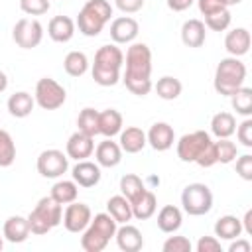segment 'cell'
Instances as JSON below:
<instances>
[{"instance_id":"cell-9","label":"cell","mask_w":252,"mask_h":252,"mask_svg":"<svg viewBox=\"0 0 252 252\" xmlns=\"http://www.w3.org/2000/svg\"><path fill=\"white\" fill-rule=\"evenodd\" d=\"M12 39L22 49H33L43 39V26L35 18H22L12 30Z\"/></svg>"},{"instance_id":"cell-4","label":"cell","mask_w":252,"mask_h":252,"mask_svg":"<svg viewBox=\"0 0 252 252\" xmlns=\"http://www.w3.org/2000/svg\"><path fill=\"white\" fill-rule=\"evenodd\" d=\"M110 16H112V6L108 0H87L77 16L75 26L83 35L96 37L102 32V28L110 22Z\"/></svg>"},{"instance_id":"cell-3","label":"cell","mask_w":252,"mask_h":252,"mask_svg":"<svg viewBox=\"0 0 252 252\" xmlns=\"http://www.w3.org/2000/svg\"><path fill=\"white\" fill-rule=\"evenodd\" d=\"M118 228V222L108 213H98L94 219H91L89 226L83 230L81 236V248L85 252H102L110 238H114Z\"/></svg>"},{"instance_id":"cell-33","label":"cell","mask_w":252,"mask_h":252,"mask_svg":"<svg viewBox=\"0 0 252 252\" xmlns=\"http://www.w3.org/2000/svg\"><path fill=\"white\" fill-rule=\"evenodd\" d=\"M154 89H156V93H158L159 98H163V100H175L181 94L183 85H181L179 79H175L171 75H163V77L158 79V83L154 85Z\"/></svg>"},{"instance_id":"cell-38","label":"cell","mask_w":252,"mask_h":252,"mask_svg":"<svg viewBox=\"0 0 252 252\" xmlns=\"http://www.w3.org/2000/svg\"><path fill=\"white\" fill-rule=\"evenodd\" d=\"M16 159V144L10 132L0 130V167H10Z\"/></svg>"},{"instance_id":"cell-30","label":"cell","mask_w":252,"mask_h":252,"mask_svg":"<svg viewBox=\"0 0 252 252\" xmlns=\"http://www.w3.org/2000/svg\"><path fill=\"white\" fill-rule=\"evenodd\" d=\"M236 130V118L232 112H217L213 118H211V132L217 136V138H230Z\"/></svg>"},{"instance_id":"cell-6","label":"cell","mask_w":252,"mask_h":252,"mask_svg":"<svg viewBox=\"0 0 252 252\" xmlns=\"http://www.w3.org/2000/svg\"><path fill=\"white\" fill-rule=\"evenodd\" d=\"M61 219H63V205H59L51 195L41 197L33 207V211L28 215L30 232L37 236L47 234L51 228L61 224Z\"/></svg>"},{"instance_id":"cell-20","label":"cell","mask_w":252,"mask_h":252,"mask_svg":"<svg viewBox=\"0 0 252 252\" xmlns=\"http://www.w3.org/2000/svg\"><path fill=\"white\" fill-rule=\"evenodd\" d=\"M94 159L100 167H116L122 161V148L118 142H112V138L102 140L94 148Z\"/></svg>"},{"instance_id":"cell-28","label":"cell","mask_w":252,"mask_h":252,"mask_svg":"<svg viewBox=\"0 0 252 252\" xmlns=\"http://www.w3.org/2000/svg\"><path fill=\"white\" fill-rule=\"evenodd\" d=\"M122 114L116 108H106L102 112H98V134H102L104 138H112L116 134H120L122 130Z\"/></svg>"},{"instance_id":"cell-36","label":"cell","mask_w":252,"mask_h":252,"mask_svg":"<svg viewBox=\"0 0 252 252\" xmlns=\"http://www.w3.org/2000/svg\"><path fill=\"white\" fill-rule=\"evenodd\" d=\"M77 130L94 138L98 134V110H94L91 106L83 108L77 116Z\"/></svg>"},{"instance_id":"cell-12","label":"cell","mask_w":252,"mask_h":252,"mask_svg":"<svg viewBox=\"0 0 252 252\" xmlns=\"http://www.w3.org/2000/svg\"><path fill=\"white\" fill-rule=\"evenodd\" d=\"M91 219H93L91 207L85 205V203H77V201H73V203H69L67 209L63 211V219H61V222H63V226H65L69 232L79 234V232H83V230L89 226Z\"/></svg>"},{"instance_id":"cell-40","label":"cell","mask_w":252,"mask_h":252,"mask_svg":"<svg viewBox=\"0 0 252 252\" xmlns=\"http://www.w3.org/2000/svg\"><path fill=\"white\" fill-rule=\"evenodd\" d=\"M51 8L49 0H20V10L28 16H41Z\"/></svg>"},{"instance_id":"cell-44","label":"cell","mask_w":252,"mask_h":252,"mask_svg":"<svg viewBox=\"0 0 252 252\" xmlns=\"http://www.w3.org/2000/svg\"><path fill=\"white\" fill-rule=\"evenodd\" d=\"M197 252H220V240L217 236H201L195 244Z\"/></svg>"},{"instance_id":"cell-26","label":"cell","mask_w":252,"mask_h":252,"mask_svg":"<svg viewBox=\"0 0 252 252\" xmlns=\"http://www.w3.org/2000/svg\"><path fill=\"white\" fill-rule=\"evenodd\" d=\"M158 209V197L152 189H146L134 203H132V217L138 220H148L156 215Z\"/></svg>"},{"instance_id":"cell-17","label":"cell","mask_w":252,"mask_h":252,"mask_svg":"<svg viewBox=\"0 0 252 252\" xmlns=\"http://www.w3.org/2000/svg\"><path fill=\"white\" fill-rule=\"evenodd\" d=\"M250 43H252V37H250V32L246 28H234L224 37V49L228 51L230 57L246 55L250 51Z\"/></svg>"},{"instance_id":"cell-7","label":"cell","mask_w":252,"mask_h":252,"mask_svg":"<svg viewBox=\"0 0 252 252\" xmlns=\"http://www.w3.org/2000/svg\"><path fill=\"white\" fill-rule=\"evenodd\" d=\"M183 211L191 217H203L213 209V193L205 183H189L181 191Z\"/></svg>"},{"instance_id":"cell-13","label":"cell","mask_w":252,"mask_h":252,"mask_svg":"<svg viewBox=\"0 0 252 252\" xmlns=\"http://www.w3.org/2000/svg\"><path fill=\"white\" fill-rule=\"evenodd\" d=\"M100 175H102V173H100V165H98L96 161H89V159L77 161V163L73 165V169H71L73 181H75L79 187H85V189L98 185Z\"/></svg>"},{"instance_id":"cell-10","label":"cell","mask_w":252,"mask_h":252,"mask_svg":"<svg viewBox=\"0 0 252 252\" xmlns=\"http://www.w3.org/2000/svg\"><path fill=\"white\" fill-rule=\"evenodd\" d=\"M211 136L205 130H195L191 134H183L177 140V158L185 163H195L201 152L211 144Z\"/></svg>"},{"instance_id":"cell-2","label":"cell","mask_w":252,"mask_h":252,"mask_svg":"<svg viewBox=\"0 0 252 252\" xmlns=\"http://www.w3.org/2000/svg\"><path fill=\"white\" fill-rule=\"evenodd\" d=\"M124 65V53L116 43L100 45L94 53L93 79L100 87H114L120 81V69Z\"/></svg>"},{"instance_id":"cell-43","label":"cell","mask_w":252,"mask_h":252,"mask_svg":"<svg viewBox=\"0 0 252 252\" xmlns=\"http://www.w3.org/2000/svg\"><path fill=\"white\" fill-rule=\"evenodd\" d=\"M236 173L244 181H252V156L250 154L236 156Z\"/></svg>"},{"instance_id":"cell-21","label":"cell","mask_w":252,"mask_h":252,"mask_svg":"<svg viewBox=\"0 0 252 252\" xmlns=\"http://www.w3.org/2000/svg\"><path fill=\"white\" fill-rule=\"evenodd\" d=\"M75 28H77V26H75V22H73L69 16H55V18H51L49 24H47V33H49V37H51L53 41H57V43H67V41L73 39Z\"/></svg>"},{"instance_id":"cell-16","label":"cell","mask_w":252,"mask_h":252,"mask_svg":"<svg viewBox=\"0 0 252 252\" xmlns=\"http://www.w3.org/2000/svg\"><path fill=\"white\" fill-rule=\"evenodd\" d=\"M65 152H67V158H71V159H77V161L87 159L94 152V138L77 130L75 134L69 136L67 146H65Z\"/></svg>"},{"instance_id":"cell-22","label":"cell","mask_w":252,"mask_h":252,"mask_svg":"<svg viewBox=\"0 0 252 252\" xmlns=\"http://www.w3.org/2000/svg\"><path fill=\"white\" fill-rule=\"evenodd\" d=\"M118 136H120L118 144H120L122 152H126V154H138V152H142V150L146 148V144H148L146 132H144L142 128H138V126H128V128L120 130Z\"/></svg>"},{"instance_id":"cell-46","label":"cell","mask_w":252,"mask_h":252,"mask_svg":"<svg viewBox=\"0 0 252 252\" xmlns=\"http://www.w3.org/2000/svg\"><path fill=\"white\" fill-rule=\"evenodd\" d=\"M197 6H199V12L203 16H209V14H215L219 10H224V4L220 0H195Z\"/></svg>"},{"instance_id":"cell-34","label":"cell","mask_w":252,"mask_h":252,"mask_svg":"<svg viewBox=\"0 0 252 252\" xmlns=\"http://www.w3.org/2000/svg\"><path fill=\"white\" fill-rule=\"evenodd\" d=\"M230 104L236 110V114L248 118L252 116V89L250 87H240L230 94Z\"/></svg>"},{"instance_id":"cell-49","label":"cell","mask_w":252,"mask_h":252,"mask_svg":"<svg viewBox=\"0 0 252 252\" xmlns=\"http://www.w3.org/2000/svg\"><path fill=\"white\" fill-rule=\"evenodd\" d=\"M165 2L171 12H185L187 8H191L195 4V0H165Z\"/></svg>"},{"instance_id":"cell-27","label":"cell","mask_w":252,"mask_h":252,"mask_svg":"<svg viewBox=\"0 0 252 252\" xmlns=\"http://www.w3.org/2000/svg\"><path fill=\"white\" fill-rule=\"evenodd\" d=\"M242 234V222L234 215H222L215 222V236L219 240H232Z\"/></svg>"},{"instance_id":"cell-35","label":"cell","mask_w":252,"mask_h":252,"mask_svg":"<svg viewBox=\"0 0 252 252\" xmlns=\"http://www.w3.org/2000/svg\"><path fill=\"white\" fill-rule=\"evenodd\" d=\"M63 69L71 77H83L89 69V59L83 51H69L63 59Z\"/></svg>"},{"instance_id":"cell-14","label":"cell","mask_w":252,"mask_h":252,"mask_svg":"<svg viewBox=\"0 0 252 252\" xmlns=\"http://www.w3.org/2000/svg\"><path fill=\"white\" fill-rule=\"evenodd\" d=\"M138 32H140V26L134 18L130 16H120V18H114L112 24H110V39L118 45V43H132L136 37H138Z\"/></svg>"},{"instance_id":"cell-51","label":"cell","mask_w":252,"mask_h":252,"mask_svg":"<svg viewBox=\"0 0 252 252\" xmlns=\"http://www.w3.org/2000/svg\"><path fill=\"white\" fill-rule=\"evenodd\" d=\"M8 89V77L4 71H0V93H4Z\"/></svg>"},{"instance_id":"cell-48","label":"cell","mask_w":252,"mask_h":252,"mask_svg":"<svg viewBox=\"0 0 252 252\" xmlns=\"http://www.w3.org/2000/svg\"><path fill=\"white\" fill-rule=\"evenodd\" d=\"M252 250V244L246 240V238H232L230 244H228V252H250Z\"/></svg>"},{"instance_id":"cell-39","label":"cell","mask_w":252,"mask_h":252,"mask_svg":"<svg viewBox=\"0 0 252 252\" xmlns=\"http://www.w3.org/2000/svg\"><path fill=\"white\" fill-rule=\"evenodd\" d=\"M230 20H232V16H230L228 8H224V10H219L215 14L205 16V22L203 24H205V28H209L213 32H224L230 26Z\"/></svg>"},{"instance_id":"cell-32","label":"cell","mask_w":252,"mask_h":252,"mask_svg":"<svg viewBox=\"0 0 252 252\" xmlns=\"http://www.w3.org/2000/svg\"><path fill=\"white\" fill-rule=\"evenodd\" d=\"M146 189H148L146 183H144L142 177H138L136 173H126V175L120 177V195H124V197L130 201V205H132Z\"/></svg>"},{"instance_id":"cell-15","label":"cell","mask_w":252,"mask_h":252,"mask_svg":"<svg viewBox=\"0 0 252 252\" xmlns=\"http://www.w3.org/2000/svg\"><path fill=\"white\" fill-rule=\"evenodd\" d=\"M146 140L156 152H167L175 142L173 126H169L167 122H156L146 132Z\"/></svg>"},{"instance_id":"cell-42","label":"cell","mask_w":252,"mask_h":252,"mask_svg":"<svg viewBox=\"0 0 252 252\" xmlns=\"http://www.w3.org/2000/svg\"><path fill=\"white\" fill-rule=\"evenodd\" d=\"M236 138L244 148H252V118H244L238 126H236Z\"/></svg>"},{"instance_id":"cell-31","label":"cell","mask_w":252,"mask_h":252,"mask_svg":"<svg viewBox=\"0 0 252 252\" xmlns=\"http://www.w3.org/2000/svg\"><path fill=\"white\" fill-rule=\"evenodd\" d=\"M59 205H69L73 201H77V195H79V185L71 179H59L53 183L51 187V193H49Z\"/></svg>"},{"instance_id":"cell-41","label":"cell","mask_w":252,"mask_h":252,"mask_svg":"<svg viewBox=\"0 0 252 252\" xmlns=\"http://www.w3.org/2000/svg\"><path fill=\"white\" fill-rule=\"evenodd\" d=\"M163 252H191L193 250V244L187 236H169L163 246H161Z\"/></svg>"},{"instance_id":"cell-5","label":"cell","mask_w":252,"mask_h":252,"mask_svg":"<svg viewBox=\"0 0 252 252\" xmlns=\"http://www.w3.org/2000/svg\"><path fill=\"white\" fill-rule=\"evenodd\" d=\"M244 81H246V65L238 57L228 55L219 61L215 69V79H213V87L219 94L230 96L236 89L244 85Z\"/></svg>"},{"instance_id":"cell-52","label":"cell","mask_w":252,"mask_h":252,"mask_svg":"<svg viewBox=\"0 0 252 252\" xmlns=\"http://www.w3.org/2000/svg\"><path fill=\"white\" fill-rule=\"evenodd\" d=\"M222 4H224V8H230V6H236V4H240L242 0H220Z\"/></svg>"},{"instance_id":"cell-11","label":"cell","mask_w":252,"mask_h":252,"mask_svg":"<svg viewBox=\"0 0 252 252\" xmlns=\"http://www.w3.org/2000/svg\"><path fill=\"white\" fill-rule=\"evenodd\" d=\"M37 173L45 179H59L69 169V158L61 150H43L37 156Z\"/></svg>"},{"instance_id":"cell-45","label":"cell","mask_w":252,"mask_h":252,"mask_svg":"<svg viewBox=\"0 0 252 252\" xmlns=\"http://www.w3.org/2000/svg\"><path fill=\"white\" fill-rule=\"evenodd\" d=\"M195 163L197 165H201V167H213L215 163H217V152H215V142H211L203 152H201V156L195 159Z\"/></svg>"},{"instance_id":"cell-8","label":"cell","mask_w":252,"mask_h":252,"mask_svg":"<svg viewBox=\"0 0 252 252\" xmlns=\"http://www.w3.org/2000/svg\"><path fill=\"white\" fill-rule=\"evenodd\" d=\"M35 104L41 106L43 110H57L59 106L65 104L67 91L63 85H59L51 77H43L35 83V93H33Z\"/></svg>"},{"instance_id":"cell-47","label":"cell","mask_w":252,"mask_h":252,"mask_svg":"<svg viewBox=\"0 0 252 252\" xmlns=\"http://www.w3.org/2000/svg\"><path fill=\"white\" fill-rule=\"evenodd\" d=\"M114 4L124 14H136L144 8V0H114Z\"/></svg>"},{"instance_id":"cell-50","label":"cell","mask_w":252,"mask_h":252,"mask_svg":"<svg viewBox=\"0 0 252 252\" xmlns=\"http://www.w3.org/2000/svg\"><path fill=\"white\" fill-rule=\"evenodd\" d=\"M240 222H242V232L252 236V209H248L244 213V219H240Z\"/></svg>"},{"instance_id":"cell-37","label":"cell","mask_w":252,"mask_h":252,"mask_svg":"<svg viewBox=\"0 0 252 252\" xmlns=\"http://www.w3.org/2000/svg\"><path fill=\"white\" fill-rule=\"evenodd\" d=\"M215 152H217V163H232L238 156V146L230 142V138H219L215 142Z\"/></svg>"},{"instance_id":"cell-23","label":"cell","mask_w":252,"mask_h":252,"mask_svg":"<svg viewBox=\"0 0 252 252\" xmlns=\"http://www.w3.org/2000/svg\"><path fill=\"white\" fill-rule=\"evenodd\" d=\"M207 39V32H205V24L197 18H191L187 22H183L181 26V41L187 45V47H201Z\"/></svg>"},{"instance_id":"cell-18","label":"cell","mask_w":252,"mask_h":252,"mask_svg":"<svg viewBox=\"0 0 252 252\" xmlns=\"http://www.w3.org/2000/svg\"><path fill=\"white\" fill-rule=\"evenodd\" d=\"M2 234L8 242L12 244H22L28 240V236L32 234L30 232V224H28V217H22V215H12L6 219L4 222V228H2Z\"/></svg>"},{"instance_id":"cell-53","label":"cell","mask_w":252,"mask_h":252,"mask_svg":"<svg viewBox=\"0 0 252 252\" xmlns=\"http://www.w3.org/2000/svg\"><path fill=\"white\" fill-rule=\"evenodd\" d=\"M2 248H4V238L0 236V252H2Z\"/></svg>"},{"instance_id":"cell-29","label":"cell","mask_w":252,"mask_h":252,"mask_svg":"<svg viewBox=\"0 0 252 252\" xmlns=\"http://www.w3.org/2000/svg\"><path fill=\"white\" fill-rule=\"evenodd\" d=\"M106 213L118 222V224H124V222H130L134 217H132V205L130 201L124 197V195H114L108 199L106 203Z\"/></svg>"},{"instance_id":"cell-25","label":"cell","mask_w":252,"mask_h":252,"mask_svg":"<svg viewBox=\"0 0 252 252\" xmlns=\"http://www.w3.org/2000/svg\"><path fill=\"white\" fill-rule=\"evenodd\" d=\"M6 106H8V112L14 118H26V116L32 114V110L35 106V98L26 91H18V93L10 94Z\"/></svg>"},{"instance_id":"cell-19","label":"cell","mask_w":252,"mask_h":252,"mask_svg":"<svg viewBox=\"0 0 252 252\" xmlns=\"http://www.w3.org/2000/svg\"><path fill=\"white\" fill-rule=\"evenodd\" d=\"M114 238H116L118 248L124 250V252H138V250H142V246H144V236H142V232H140L134 224H128V222H124V224H120V226L116 228Z\"/></svg>"},{"instance_id":"cell-24","label":"cell","mask_w":252,"mask_h":252,"mask_svg":"<svg viewBox=\"0 0 252 252\" xmlns=\"http://www.w3.org/2000/svg\"><path fill=\"white\" fill-rule=\"evenodd\" d=\"M158 228L165 234H173L181 228V222H183V213L179 207L175 205H165L159 209L158 213Z\"/></svg>"},{"instance_id":"cell-1","label":"cell","mask_w":252,"mask_h":252,"mask_svg":"<svg viewBox=\"0 0 252 252\" xmlns=\"http://www.w3.org/2000/svg\"><path fill=\"white\" fill-rule=\"evenodd\" d=\"M126 71L122 75V83L132 94L146 96L152 89V49L146 43H130L126 49Z\"/></svg>"}]
</instances>
